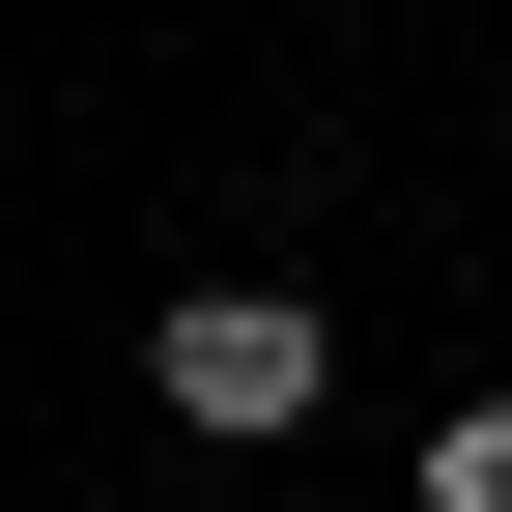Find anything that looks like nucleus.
I'll return each instance as SVG.
<instances>
[{
  "mask_svg": "<svg viewBox=\"0 0 512 512\" xmlns=\"http://www.w3.org/2000/svg\"><path fill=\"white\" fill-rule=\"evenodd\" d=\"M143 399L200 427V456H256V427L342 399V313H313V285H171V313H143Z\"/></svg>",
  "mask_w": 512,
  "mask_h": 512,
  "instance_id": "nucleus-1",
  "label": "nucleus"
},
{
  "mask_svg": "<svg viewBox=\"0 0 512 512\" xmlns=\"http://www.w3.org/2000/svg\"><path fill=\"white\" fill-rule=\"evenodd\" d=\"M427 512H512V370H484L456 427H427Z\"/></svg>",
  "mask_w": 512,
  "mask_h": 512,
  "instance_id": "nucleus-2",
  "label": "nucleus"
}]
</instances>
